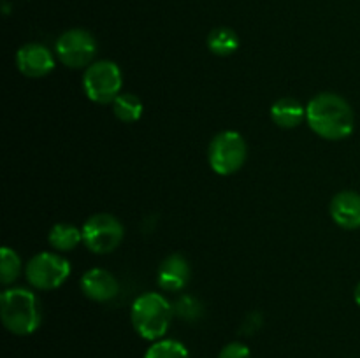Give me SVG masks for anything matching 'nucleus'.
<instances>
[{"mask_svg": "<svg viewBox=\"0 0 360 358\" xmlns=\"http://www.w3.org/2000/svg\"><path fill=\"white\" fill-rule=\"evenodd\" d=\"M25 276L35 290H56L70 276V263L58 253L42 251L28 260Z\"/></svg>", "mask_w": 360, "mask_h": 358, "instance_id": "423d86ee", "label": "nucleus"}, {"mask_svg": "<svg viewBox=\"0 0 360 358\" xmlns=\"http://www.w3.org/2000/svg\"><path fill=\"white\" fill-rule=\"evenodd\" d=\"M16 65L23 76L37 79L48 76L55 69V56L46 46L39 42H28L18 49Z\"/></svg>", "mask_w": 360, "mask_h": 358, "instance_id": "1a4fd4ad", "label": "nucleus"}, {"mask_svg": "<svg viewBox=\"0 0 360 358\" xmlns=\"http://www.w3.org/2000/svg\"><path fill=\"white\" fill-rule=\"evenodd\" d=\"M144 358H190V353L183 343L164 337L153 340V344L144 353Z\"/></svg>", "mask_w": 360, "mask_h": 358, "instance_id": "f3484780", "label": "nucleus"}, {"mask_svg": "<svg viewBox=\"0 0 360 358\" xmlns=\"http://www.w3.org/2000/svg\"><path fill=\"white\" fill-rule=\"evenodd\" d=\"M248 147L245 139L236 130H224L210 142L207 160L218 175H232L245 165Z\"/></svg>", "mask_w": 360, "mask_h": 358, "instance_id": "39448f33", "label": "nucleus"}, {"mask_svg": "<svg viewBox=\"0 0 360 358\" xmlns=\"http://www.w3.org/2000/svg\"><path fill=\"white\" fill-rule=\"evenodd\" d=\"M207 49L217 56H229L239 48V37L232 28L218 27L207 35Z\"/></svg>", "mask_w": 360, "mask_h": 358, "instance_id": "2eb2a0df", "label": "nucleus"}, {"mask_svg": "<svg viewBox=\"0 0 360 358\" xmlns=\"http://www.w3.org/2000/svg\"><path fill=\"white\" fill-rule=\"evenodd\" d=\"M83 242L95 255H108L112 253L123 241V225L116 216L108 213H98L84 221Z\"/></svg>", "mask_w": 360, "mask_h": 358, "instance_id": "0eeeda50", "label": "nucleus"}, {"mask_svg": "<svg viewBox=\"0 0 360 358\" xmlns=\"http://www.w3.org/2000/svg\"><path fill=\"white\" fill-rule=\"evenodd\" d=\"M218 358H252V351L246 344L236 340V343H229L227 346L221 347Z\"/></svg>", "mask_w": 360, "mask_h": 358, "instance_id": "6ab92c4d", "label": "nucleus"}, {"mask_svg": "<svg viewBox=\"0 0 360 358\" xmlns=\"http://www.w3.org/2000/svg\"><path fill=\"white\" fill-rule=\"evenodd\" d=\"M271 118L281 128H295L306 119V107L295 98L283 97L273 104Z\"/></svg>", "mask_w": 360, "mask_h": 358, "instance_id": "ddd939ff", "label": "nucleus"}, {"mask_svg": "<svg viewBox=\"0 0 360 358\" xmlns=\"http://www.w3.org/2000/svg\"><path fill=\"white\" fill-rule=\"evenodd\" d=\"M48 241L56 251H72L83 242V232L70 223H56L49 230Z\"/></svg>", "mask_w": 360, "mask_h": 358, "instance_id": "4468645a", "label": "nucleus"}, {"mask_svg": "<svg viewBox=\"0 0 360 358\" xmlns=\"http://www.w3.org/2000/svg\"><path fill=\"white\" fill-rule=\"evenodd\" d=\"M172 314L174 307L164 295L157 291L139 295L130 309L134 330L146 340L164 339L171 326Z\"/></svg>", "mask_w": 360, "mask_h": 358, "instance_id": "7ed1b4c3", "label": "nucleus"}, {"mask_svg": "<svg viewBox=\"0 0 360 358\" xmlns=\"http://www.w3.org/2000/svg\"><path fill=\"white\" fill-rule=\"evenodd\" d=\"M55 53L60 62L69 69H84L91 65L97 53V41L84 28H70L63 32L55 44Z\"/></svg>", "mask_w": 360, "mask_h": 358, "instance_id": "6e6552de", "label": "nucleus"}, {"mask_svg": "<svg viewBox=\"0 0 360 358\" xmlns=\"http://www.w3.org/2000/svg\"><path fill=\"white\" fill-rule=\"evenodd\" d=\"M192 269L185 256L169 255L157 269V283L165 291H181L188 284Z\"/></svg>", "mask_w": 360, "mask_h": 358, "instance_id": "9b49d317", "label": "nucleus"}, {"mask_svg": "<svg viewBox=\"0 0 360 358\" xmlns=\"http://www.w3.org/2000/svg\"><path fill=\"white\" fill-rule=\"evenodd\" d=\"M354 298H355V302H357V305H360V281H359V284H357V286H355V291H354Z\"/></svg>", "mask_w": 360, "mask_h": 358, "instance_id": "aec40b11", "label": "nucleus"}, {"mask_svg": "<svg viewBox=\"0 0 360 358\" xmlns=\"http://www.w3.org/2000/svg\"><path fill=\"white\" fill-rule=\"evenodd\" d=\"M330 218L338 227L345 230L360 228V193L345 190L336 193L330 200Z\"/></svg>", "mask_w": 360, "mask_h": 358, "instance_id": "f8f14e48", "label": "nucleus"}, {"mask_svg": "<svg viewBox=\"0 0 360 358\" xmlns=\"http://www.w3.org/2000/svg\"><path fill=\"white\" fill-rule=\"evenodd\" d=\"M306 121L319 137L327 140H343L355 128L352 105L338 93H319L306 105Z\"/></svg>", "mask_w": 360, "mask_h": 358, "instance_id": "f257e3e1", "label": "nucleus"}, {"mask_svg": "<svg viewBox=\"0 0 360 358\" xmlns=\"http://www.w3.org/2000/svg\"><path fill=\"white\" fill-rule=\"evenodd\" d=\"M0 318L14 336H32L42 321L39 298L27 288H7L0 295Z\"/></svg>", "mask_w": 360, "mask_h": 358, "instance_id": "f03ea898", "label": "nucleus"}, {"mask_svg": "<svg viewBox=\"0 0 360 358\" xmlns=\"http://www.w3.org/2000/svg\"><path fill=\"white\" fill-rule=\"evenodd\" d=\"M21 272V258L14 249L4 246L0 253V283L11 284L18 279Z\"/></svg>", "mask_w": 360, "mask_h": 358, "instance_id": "a211bd4d", "label": "nucleus"}, {"mask_svg": "<svg viewBox=\"0 0 360 358\" xmlns=\"http://www.w3.org/2000/svg\"><path fill=\"white\" fill-rule=\"evenodd\" d=\"M79 286L81 291L84 293V297H88L90 300L95 302L112 300L120 291L118 279H116L109 270L98 269V267L86 270V272L81 276Z\"/></svg>", "mask_w": 360, "mask_h": 358, "instance_id": "9d476101", "label": "nucleus"}, {"mask_svg": "<svg viewBox=\"0 0 360 358\" xmlns=\"http://www.w3.org/2000/svg\"><path fill=\"white\" fill-rule=\"evenodd\" d=\"M112 112L123 123H134L143 116V102L134 93H120L112 102Z\"/></svg>", "mask_w": 360, "mask_h": 358, "instance_id": "dca6fc26", "label": "nucleus"}, {"mask_svg": "<svg viewBox=\"0 0 360 358\" xmlns=\"http://www.w3.org/2000/svg\"><path fill=\"white\" fill-rule=\"evenodd\" d=\"M122 70L111 60H98L84 70L83 90L95 104H112L115 98L122 93Z\"/></svg>", "mask_w": 360, "mask_h": 358, "instance_id": "20e7f679", "label": "nucleus"}]
</instances>
